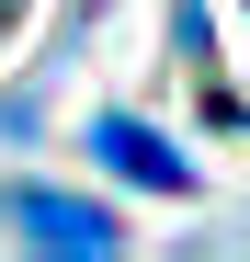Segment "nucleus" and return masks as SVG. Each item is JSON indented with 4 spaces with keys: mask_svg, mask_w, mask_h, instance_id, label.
I'll return each instance as SVG.
<instances>
[{
    "mask_svg": "<svg viewBox=\"0 0 250 262\" xmlns=\"http://www.w3.org/2000/svg\"><path fill=\"white\" fill-rule=\"evenodd\" d=\"M12 228L34 239V251H114V216H91V205H68V194H12Z\"/></svg>",
    "mask_w": 250,
    "mask_h": 262,
    "instance_id": "nucleus-2",
    "label": "nucleus"
},
{
    "mask_svg": "<svg viewBox=\"0 0 250 262\" xmlns=\"http://www.w3.org/2000/svg\"><path fill=\"white\" fill-rule=\"evenodd\" d=\"M91 160L114 171V183H137V194H182V183H193V160H182L171 137H148L137 114H103V125H91Z\"/></svg>",
    "mask_w": 250,
    "mask_h": 262,
    "instance_id": "nucleus-1",
    "label": "nucleus"
}]
</instances>
